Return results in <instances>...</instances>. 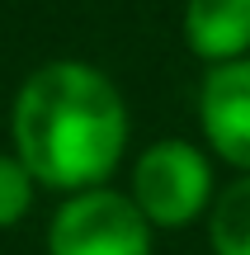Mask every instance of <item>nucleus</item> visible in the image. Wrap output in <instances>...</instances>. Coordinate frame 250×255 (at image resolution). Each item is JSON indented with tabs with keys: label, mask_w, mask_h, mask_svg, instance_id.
I'll use <instances>...</instances> for the list:
<instances>
[{
	"label": "nucleus",
	"mask_w": 250,
	"mask_h": 255,
	"mask_svg": "<svg viewBox=\"0 0 250 255\" xmlns=\"http://www.w3.org/2000/svg\"><path fill=\"white\" fill-rule=\"evenodd\" d=\"M179 38L203 66L250 57V0H184Z\"/></svg>",
	"instance_id": "39448f33"
},
{
	"label": "nucleus",
	"mask_w": 250,
	"mask_h": 255,
	"mask_svg": "<svg viewBox=\"0 0 250 255\" xmlns=\"http://www.w3.org/2000/svg\"><path fill=\"white\" fill-rule=\"evenodd\" d=\"M9 142L52 194L113 184L132 146V109L104 66L57 57L19 81L9 104Z\"/></svg>",
	"instance_id": "f257e3e1"
},
{
	"label": "nucleus",
	"mask_w": 250,
	"mask_h": 255,
	"mask_svg": "<svg viewBox=\"0 0 250 255\" xmlns=\"http://www.w3.org/2000/svg\"><path fill=\"white\" fill-rule=\"evenodd\" d=\"M128 194L156 232H184L217 199V161L198 137H156L132 156Z\"/></svg>",
	"instance_id": "f03ea898"
},
{
	"label": "nucleus",
	"mask_w": 250,
	"mask_h": 255,
	"mask_svg": "<svg viewBox=\"0 0 250 255\" xmlns=\"http://www.w3.org/2000/svg\"><path fill=\"white\" fill-rule=\"evenodd\" d=\"M47 255H156V227L118 184L62 194L47 218Z\"/></svg>",
	"instance_id": "7ed1b4c3"
},
{
	"label": "nucleus",
	"mask_w": 250,
	"mask_h": 255,
	"mask_svg": "<svg viewBox=\"0 0 250 255\" xmlns=\"http://www.w3.org/2000/svg\"><path fill=\"white\" fill-rule=\"evenodd\" d=\"M38 189H43V184H38V180H33V170L19 161L14 146H9V151H0V232L19 227V222L33 213Z\"/></svg>",
	"instance_id": "0eeeda50"
},
{
	"label": "nucleus",
	"mask_w": 250,
	"mask_h": 255,
	"mask_svg": "<svg viewBox=\"0 0 250 255\" xmlns=\"http://www.w3.org/2000/svg\"><path fill=\"white\" fill-rule=\"evenodd\" d=\"M203 222L213 255H250V175H232L227 184H217Z\"/></svg>",
	"instance_id": "423d86ee"
},
{
	"label": "nucleus",
	"mask_w": 250,
	"mask_h": 255,
	"mask_svg": "<svg viewBox=\"0 0 250 255\" xmlns=\"http://www.w3.org/2000/svg\"><path fill=\"white\" fill-rule=\"evenodd\" d=\"M198 142L232 175H250V57L203 66L194 90Z\"/></svg>",
	"instance_id": "20e7f679"
}]
</instances>
